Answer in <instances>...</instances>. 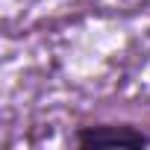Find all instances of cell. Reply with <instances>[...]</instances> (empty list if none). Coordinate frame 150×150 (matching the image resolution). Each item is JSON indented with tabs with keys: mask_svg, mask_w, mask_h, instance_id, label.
<instances>
[{
	"mask_svg": "<svg viewBox=\"0 0 150 150\" xmlns=\"http://www.w3.org/2000/svg\"><path fill=\"white\" fill-rule=\"evenodd\" d=\"M77 147H147L150 135L132 124H86L74 132Z\"/></svg>",
	"mask_w": 150,
	"mask_h": 150,
	"instance_id": "6da1fadb",
	"label": "cell"
}]
</instances>
